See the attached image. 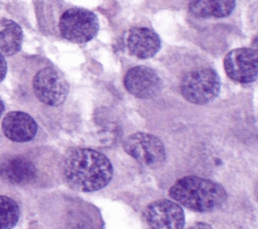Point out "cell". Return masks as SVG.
<instances>
[{
    "label": "cell",
    "mask_w": 258,
    "mask_h": 229,
    "mask_svg": "<svg viewBox=\"0 0 258 229\" xmlns=\"http://www.w3.org/2000/svg\"><path fill=\"white\" fill-rule=\"evenodd\" d=\"M3 111H4V104H3V102L0 100V117H1V115H2V113H3Z\"/></svg>",
    "instance_id": "d6986e66"
},
{
    "label": "cell",
    "mask_w": 258,
    "mask_h": 229,
    "mask_svg": "<svg viewBox=\"0 0 258 229\" xmlns=\"http://www.w3.org/2000/svg\"><path fill=\"white\" fill-rule=\"evenodd\" d=\"M56 229H104L99 209L74 194H57L51 206Z\"/></svg>",
    "instance_id": "3957f363"
},
{
    "label": "cell",
    "mask_w": 258,
    "mask_h": 229,
    "mask_svg": "<svg viewBox=\"0 0 258 229\" xmlns=\"http://www.w3.org/2000/svg\"><path fill=\"white\" fill-rule=\"evenodd\" d=\"M221 82L215 70L198 69L187 73L181 80L180 92L185 100L194 104H207L220 93Z\"/></svg>",
    "instance_id": "277c9868"
},
{
    "label": "cell",
    "mask_w": 258,
    "mask_h": 229,
    "mask_svg": "<svg viewBox=\"0 0 258 229\" xmlns=\"http://www.w3.org/2000/svg\"><path fill=\"white\" fill-rule=\"evenodd\" d=\"M2 130L10 140L26 142L36 135L37 124L30 115L20 111H12L5 115L2 121Z\"/></svg>",
    "instance_id": "8fae6325"
},
{
    "label": "cell",
    "mask_w": 258,
    "mask_h": 229,
    "mask_svg": "<svg viewBox=\"0 0 258 229\" xmlns=\"http://www.w3.org/2000/svg\"><path fill=\"white\" fill-rule=\"evenodd\" d=\"M6 72H7V65L3 55L0 53V82L5 78Z\"/></svg>",
    "instance_id": "e0dca14e"
},
{
    "label": "cell",
    "mask_w": 258,
    "mask_h": 229,
    "mask_svg": "<svg viewBox=\"0 0 258 229\" xmlns=\"http://www.w3.org/2000/svg\"><path fill=\"white\" fill-rule=\"evenodd\" d=\"M32 86L37 99L48 106L60 105L69 94V85L64 78L49 67L36 73Z\"/></svg>",
    "instance_id": "52a82bcc"
},
{
    "label": "cell",
    "mask_w": 258,
    "mask_h": 229,
    "mask_svg": "<svg viewBox=\"0 0 258 229\" xmlns=\"http://www.w3.org/2000/svg\"><path fill=\"white\" fill-rule=\"evenodd\" d=\"M149 229H183L184 213L174 201L162 199L150 203L144 211Z\"/></svg>",
    "instance_id": "ba28073f"
},
{
    "label": "cell",
    "mask_w": 258,
    "mask_h": 229,
    "mask_svg": "<svg viewBox=\"0 0 258 229\" xmlns=\"http://www.w3.org/2000/svg\"><path fill=\"white\" fill-rule=\"evenodd\" d=\"M224 68L228 77L239 83H252L257 78V50L253 48H237L227 53Z\"/></svg>",
    "instance_id": "9c48e42d"
},
{
    "label": "cell",
    "mask_w": 258,
    "mask_h": 229,
    "mask_svg": "<svg viewBox=\"0 0 258 229\" xmlns=\"http://www.w3.org/2000/svg\"><path fill=\"white\" fill-rule=\"evenodd\" d=\"M236 0H188L190 12L203 18L225 17L232 13Z\"/></svg>",
    "instance_id": "5bb4252c"
},
{
    "label": "cell",
    "mask_w": 258,
    "mask_h": 229,
    "mask_svg": "<svg viewBox=\"0 0 258 229\" xmlns=\"http://www.w3.org/2000/svg\"><path fill=\"white\" fill-rule=\"evenodd\" d=\"M187 229H213V227L205 222H197L187 227Z\"/></svg>",
    "instance_id": "ac0fdd59"
},
{
    "label": "cell",
    "mask_w": 258,
    "mask_h": 229,
    "mask_svg": "<svg viewBox=\"0 0 258 229\" xmlns=\"http://www.w3.org/2000/svg\"><path fill=\"white\" fill-rule=\"evenodd\" d=\"M125 151L144 165L155 167L165 159V149L162 142L154 135L137 132L124 140Z\"/></svg>",
    "instance_id": "8992f818"
},
{
    "label": "cell",
    "mask_w": 258,
    "mask_h": 229,
    "mask_svg": "<svg viewBox=\"0 0 258 229\" xmlns=\"http://www.w3.org/2000/svg\"><path fill=\"white\" fill-rule=\"evenodd\" d=\"M4 25V29L0 31V53L11 55L21 47L22 30L17 23L10 20H5Z\"/></svg>",
    "instance_id": "9a60e30c"
},
{
    "label": "cell",
    "mask_w": 258,
    "mask_h": 229,
    "mask_svg": "<svg viewBox=\"0 0 258 229\" xmlns=\"http://www.w3.org/2000/svg\"><path fill=\"white\" fill-rule=\"evenodd\" d=\"M168 194L178 205L201 213L217 209L227 198L226 191L221 185L192 176L178 180Z\"/></svg>",
    "instance_id": "7a4b0ae2"
},
{
    "label": "cell",
    "mask_w": 258,
    "mask_h": 229,
    "mask_svg": "<svg viewBox=\"0 0 258 229\" xmlns=\"http://www.w3.org/2000/svg\"><path fill=\"white\" fill-rule=\"evenodd\" d=\"M19 219V208L14 200L0 196V229L13 228Z\"/></svg>",
    "instance_id": "2e32d148"
},
{
    "label": "cell",
    "mask_w": 258,
    "mask_h": 229,
    "mask_svg": "<svg viewBox=\"0 0 258 229\" xmlns=\"http://www.w3.org/2000/svg\"><path fill=\"white\" fill-rule=\"evenodd\" d=\"M127 91L140 99L153 98L161 91L162 82L150 68L138 66L130 69L124 77Z\"/></svg>",
    "instance_id": "30bf717a"
},
{
    "label": "cell",
    "mask_w": 258,
    "mask_h": 229,
    "mask_svg": "<svg viewBox=\"0 0 258 229\" xmlns=\"http://www.w3.org/2000/svg\"><path fill=\"white\" fill-rule=\"evenodd\" d=\"M126 44L129 52L139 59L152 58L161 46L158 34L146 27L130 29L126 37Z\"/></svg>",
    "instance_id": "7c38bea8"
},
{
    "label": "cell",
    "mask_w": 258,
    "mask_h": 229,
    "mask_svg": "<svg viewBox=\"0 0 258 229\" xmlns=\"http://www.w3.org/2000/svg\"><path fill=\"white\" fill-rule=\"evenodd\" d=\"M61 175L70 189L94 192L109 184L113 176V166L108 157L97 150L76 148L64 156Z\"/></svg>",
    "instance_id": "6da1fadb"
},
{
    "label": "cell",
    "mask_w": 258,
    "mask_h": 229,
    "mask_svg": "<svg viewBox=\"0 0 258 229\" xmlns=\"http://www.w3.org/2000/svg\"><path fill=\"white\" fill-rule=\"evenodd\" d=\"M34 162L26 156L13 155L0 162V176L12 184H28L36 177Z\"/></svg>",
    "instance_id": "4fadbf2b"
},
{
    "label": "cell",
    "mask_w": 258,
    "mask_h": 229,
    "mask_svg": "<svg viewBox=\"0 0 258 229\" xmlns=\"http://www.w3.org/2000/svg\"><path fill=\"white\" fill-rule=\"evenodd\" d=\"M58 29L64 39L84 43L97 34L99 22L94 12L85 8L74 7L62 13L58 21Z\"/></svg>",
    "instance_id": "5b68a950"
}]
</instances>
